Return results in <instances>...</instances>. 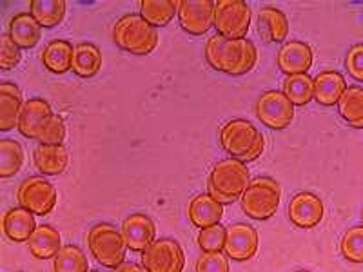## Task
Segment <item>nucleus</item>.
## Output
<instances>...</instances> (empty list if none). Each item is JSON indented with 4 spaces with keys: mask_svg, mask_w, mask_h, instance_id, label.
Returning <instances> with one entry per match:
<instances>
[{
    "mask_svg": "<svg viewBox=\"0 0 363 272\" xmlns=\"http://www.w3.org/2000/svg\"><path fill=\"white\" fill-rule=\"evenodd\" d=\"M284 95L294 106H307L314 98V79L309 74H291L284 82Z\"/></svg>",
    "mask_w": 363,
    "mask_h": 272,
    "instance_id": "c756f323",
    "label": "nucleus"
},
{
    "mask_svg": "<svg viewBox=\"0 0 363 272\" xmlns=\"http://www.w3.org/2000/svg\"><path fill=\"white\" fill-rule=\"evenodd\" d=\"M194 268L196 272H229V258L223 252H202Z\"/></svg>",
    "mask_w": 363,
    "mask_h": 272,
    "instance_id": "c9c22d12",
    "label": "nucleus"
},
{
    "mask_svg": "<svg viewBox=\"0 0 363 272\" xmlns=\"http://www.w3.org/2000/svg\"><path fill=\"white\" fill-rule=\"evenodd\" d=\"M2 227H4V234L15 244L29 242V238L37 231L35 215H31L29 210L22 209V207L9 209L2 218Z\"/></svg>",
    "mask_w": 363,
    "mask_h": 272,
    "instance_id": "a211bd4d",
    "label": "nucleus"
},
{
    "mask_svg": "<svg viewBox=\"0 0 363 272\" xmlns=\"http://www.w3.org/2000/svg\"><path fill=\"white\" fill-rule=\"evenodd\" d=\"M345 66L349 74L356 82H363V44L352 45L345 58Z\"/></svg>",
    "mask_w": 363,
    "mask_h": 272,
    "instance_id": "4c0bfd02",
    "label": "nucleus"
},
{
    "mask_svg": "<svg viewBox=\"0 0 363 272\" xmlns=\"http://www.w3.org/2000/svg\"><path fill=\"white\" fill-rule=\"evenodd\" d=\"M249 183H251V176H249L247 165L236 158H225L218 162L207 180L209 194L222 205L242 200Z\"/></svg>",
    "mask_w": 363,
    "mask_h": 272,
    "instance_id": "f03ea898",
    "label": "nucleus"
},
{
    "mask_svg": "<svg viewBox=\"0 0 363 272\" xmlns=\"http://www.w3.org/2000/svg\"><path fill=\"white\" fill-rule=\"evenodd\" d=\"M55 113L51 111L50 102H45L44 98H29L26 100L22 106L21 120H18V131L31 140H38L40 132L44 131L45 125L50 124V120L53 118Z\"/></svg>",
    "mask_w": 363,
    "mask_h": 272,
    "instance_id": "ddd939ff",
    "label": "nucleus"
},
{
    "mask_svg": "<svg viewBox=\"0 0 363 272\" xmlns=\"http://www.w3.org/2000/svg\"><path fill=\"white\" fill-rule=\"evenodd\" d=\"M33 160L37 169L48 176H57L67 169L69 154L64 145L38 144L33 151Z\"/></svg>",
    "mask_w": 363,
    "mask_h": 272,
    "instance_id": "6ab92c4d",
    "label": "nucleus"
},
{
    "mask_svg": "<svg viewBox=\"0 0 363 272\" xmlns=\"http://www.w3.org/2000/svg\"><path fill=\"white\" fill-rule=\"evenodd\" d=\"M113 38L122 50L144 57L157 47L158 31L142 15L131 13V15H125L116 21Z\"/></svg>",
    "mask_w": 363,
    "mask_h": 272,
    "instance_id": "20e7f679",
    "label": "nucleus"
},
{
    "mask_svg": "<svg viewBox=\"0 0 363 272\" xmlns=\"http://www.w3.org/2000/svg\"><path fill=\"white\" fill-rule=\"evenodd\" d=\"M113 272H149L144 265L136 264H122L120 267H116Z\"/></svg>",
    "mask_w": 363,
    "mask_h": 272,
    "instance_id": "58836bf2",
    "label": "nucleus"
},
{
    "mask_svg": "<svg viewBox=\"0 0 363 272\" xmlns=\"http://www.w3.org/2000/svg\"><path fill=\"white\" fill-rule=\"evenodd\" d=\"M53 260L55 272H89L86 254L77 245H64Z\"/></svg>",
    "mask_w": 363,
    "mask_h": 272,
    "instance_id": "2f4dec72",
    "label": "nucleus"
},
{
    "mask_svg": "<svg viewBox=\"0 0 363 272\" xmlns=\"http://www.w3.org/2000/svg\"><path fill=\"white\" fill-rule=\"evenodd\" d=\"M313 50L311 45L301 40L285 42L278 51L277 62L278 67L284 71L287 76L291 74H307L313 66Z\"/></svg>",
    "mask_w": 363,
    "mask_h": 272,
    "instance_id": "2eb2a0df",
    "label": "nucleus"
},
{
    "mask_svg": "<svg viewBox=\"0 0 363 272\" xmlns=\"http://www.w3.org/2000/svg\"><path fill=\"white\" fill-rule=\"evenodd\" d=\"M28 245L33 258L50 260V258H55L62 249V238H60L57 229H53L51 225H40L37 227L33 236L29 238Z\"/></svg>",
    "mask_w": 363,
    "mask_h": 272,
    "instance_id": "b1692460",
    "label": "nucleus"
},
{
    "mask_svg": "<svg viewBox=\"0 0 363 272\" xmlns=\"http://www.w3.org/2000/svg\"><path fill=\"white\" fill-rule=\"evenodd\" d=\"M8 35L21 50H31L40 40L42 28L31 13H18L9 22Z\"/></svg>",
    "mask_w": 363,
    "mask_h": 272,
    "instance_id": "4be33fe9",
    "label": "nucleus"
},
{
    "mask_svg": "<svg viewBox=\"0 0 363 272\" xmlns=\"http://www.w3.org/2000/svg\"><path fill=\"white\" fill-rule=\"evenodd\" d=\"M281 200V187L277 180L260 176L251 180L242 196V209L252 220H269L277 215Z\"/></svg>",
    "mask_w": 363,
    "mask_h": 272,
    "instance_id": "423d86ee",
    "label": "nucleus"
},
{
    "mask_svg": "<svg viewBox=\"0 0 363 272\" xmlns=\"http://www.w3.org/2000/svg\"><path fill=\"white\" fill-rule=\"evenodd\" d=\"M223 216V205L216 202L211 194H199L189 203V220L194 227L207 229L218 225Z\"/></svg>",
    "mask_w": 363,
    "mask_h": 272,
    "instance_id": "412c9836",
    "label": "nucleus"
},
{
    "mask_svg": "<svg viewBox=\"0 0 363 272\" xmlns=\"http://www.w3.org/2000/svg\"><path fill=\"white\" fill-rule=\"evenodd\" d=\"M220 144L227 153L231 154V158L247 164V162L262 157L265 149V138L251 122L244 118H236L222 125Z\"/></svg>",
    "mask_w": 363,
    "mask_h": 272,
    "instance_id": "7ed1b4c3",
    "label": "nucleus"
},
{
    "mask_svg": "<svg viewBox=\"0 0 363 272\" xmlns=\"http://www.w3.org/2000/svg\"><path fill=\"white\" fill-rule=\"evenodd\" d=\"M29 13L40 24V28H55L64 21L66 2L64 0H31Z\"/></svg>",
    "mask_w": 363,
    "mask_h": 272,
    "instance_id": "c85d7f7f",
    "label": "nucleus"
},
{
    "mask_svg": "<svg viewBox=\"0 0 363 272\" xmlns=\"http://www.w3.org/2000/svg\"><path fill=\"white\" fill-rule=\"evenodd\" d=\"M340 116L354 129H363V87L349 86L338 102Z\"/></svg>",
    "mask_w": 363,
    "mask_h": 272,
    "instance_id": "bb28decb",
    "label": "nucleus"
},
{
    "mask_svg": "<svg viewBox=\"0 0 363 272\" xmlns=\"http://www.w3.org/2000/svg\"><path fill=\"white\" fill-rule=\"evenodd\" d=\"M178 22L186 33L203 35L215 26V2L213 0H182L178 6Z\"/></svg>",
    "mask_w": 363,
    "mask_h": 272,
    "instance_id": "9b49d317",
    "label": "nucleus"
},
{
    "mask_svg": "<svg viewBox=\"0 0 363 272\" xmlns=\"http://www.w3.org/2000/svg\"><path fill=\"white\" fill-rule=\"evenodd\" d=\"M178 6L180 2L174 0H142L140 15L153 28H164L178 15Z\"/></svg>",
    "mask_w": 363,
    "mask_h": 272,
    "instance_id": "cd10ccee",
    "label": "nucleus"
},
{
    "mask_svg": "<svg viewBox=\"0 0 363 272\" xmlns=\"http://www.w3.org/2000/svg\"><path fill=\"white\" fill-rule=\"evenodd\" d=\"M345 89V79L338 71H322L314 79V100L325 108L338 103Z\"/></svg>",
    "mask_w": 363,
    "mask_h": 272,
    "instance_id": "aec40b11",
    "label": "nucleus"
},
{
    "mask_svg": "<svg viewBox=\"0 0 363 272\" xmlns=\"http://www.w3.org/2000/svg\"><path fill=\"white\" fill-rule=\"evenodd\" d=\"M22 93L13 82L0 84V131L18 128L22 113Z\"/></svg>",
    "mask_w": 363,
    "mask_h": 272,
    "instance_id": "f3484780",
    "label": "nucleus"
},
{
    "mask_svg": "<svg viewBox=\"0 0 363 272\" xmlns=\"http://www.w3.org/2000/svg\"><path fill=\"white\" fill-rule=\"evenodd\" d=\"M362 220H363V212H362Z\"/></svg>",
    "mask_w": 363,
    "mask_h": 272,
    "instance_id": "79ce46f5",
    "label": "nucleus"
},
{
    "mask_svg": "<svg viewBox=\"0 0 363 272\" xmlns=\"http://www.w3.org/2000/svg\"><path fill=\"white\" fill-rule=\"evenodd\" d=\"M323 202L313 193H298L289 203V218L300 229H314L323 220Z\"/></svg>",
    "mask_w": 363,
    "mask_h": 272,
    "instance_id": "4468645a",
    "label": "nucleus"
},
{
    "mask_svg": "<svg viewBox=\"0 0 363 272\" xmlns=\"http://www.w3.org/2000/svg\"><path fill=\"white\" fill-rule=\"evenodd\" d=\"M21 62V47L9 38V35L0 37V67L4 71L15 69Z\"/></svg>",
    "mask_w": 363,
    "mask_h": 272,
    "instance_id": "e433bc0d",
    "label": "nucleus"
},
{
    "mask_svg": "<svg viewBox=\"0 0 363 272\" xmlns=\"http://www.w3.org/2000/svg\"><path fill=\"white\" fill-rule=\"evenodd\" d=\"M258 33L267 42H284L289 33V22L278 8H264L258 15Z\"/></svg>",
    "mask_w": 363,
    "mask_h": 272,
    "instance_id": "393cba45",
    "label": "nucleus"
},
{
    "mask_svg": "<svg viewBox=\"0 0 363 272\" xmlns=\"http://www.w3.org/2000/svg\"><path fill=\"white\" fill-rule=\"evenodd\" d=\"M252 13L244 0L215 2V28L225 38H245L249 33Z\"/></svg>",
    "mask_w": 363,
    "mask_h": 272,
    "instance_id": "0eeeda50",
    "label": "nucleus"
},
{
    "mask_svg": "<svg viewBox=\"0 0 363 272\" xmlns=\"http://www.w3.org/2000/svg\"><path fill=\"white\" fill-rule=\"evenodd\" d=\"M87 245L93 258L104 267L116 268L124 264L128 244L122 231L111 223H96L91 227L87 232Z\"/></svg>",
    "mask_w": 363,
    "mask_h": 272,
    "instance_id": "39448f33",
    "label": "nucleus"
},
{
    "mask_svg": "<svg viewBox=\"0 0 363 272\" xmlns=\"http://www.w3.org/2000/svg\"><path fill=\"white\" fill-rule=\"evenodd\" d=\"M74 47L67 40H51L42 51V64L55 74H64L73 69Z\"/></svg>",
    "mask_w": 363,
    "mask_h": 272,
    "instance_id": "5701e85b",
    "label": "nucleus"
},
{
    "mask_svg": "<svg viewBox=\"0 0 363 272\" xmlns=\"http://www.w3.org/2000/svg\"><path fill=\"white\" fill-rule=\"evenodd\" d=\"M122 234H124L128 249L135 252H144L149 245L155 242L157 236V227L155 222L149 216L142 215V212H135V215L128 216L122 223Z\"/></svg>",
    "mask_w": 363,
    "mask_h": 272,
    "instance_id": "dca6fc26",
    "label": "nucleus"
},
{
    "mask_svg": "<svg viewBox=\"0 0 363 272\" xmlns=\"http://www.w3.org/2000/svg\"><path fill=\"white\" fill-rule=\"evenodd\" d=\"M225 236H227V227L213 225L202 229L199 234V247L202 252H222L225 247Z\"/></svg>",
    "mask_w": 363,
    "mask_h": 272,
    "instance_id": "72a5a7b5",
    "label": "nucleus"
},
{
    "mask_svg": "<svg viewBox=\"0 0 363 272\" xmlns=\"http://www.w3.org/2000/svg\"><path fill=\"white\" fill-rule=\"evenodd\" d=\"M256 116L269 129L281 131L294 118V103L281 91H265L256 100Z\"/></svg>",
    "mask_w": 363,
    "mask_h": 272,
    "instance_id": "1a4fd4ad",
    "label": "nucleus"
},
{
    "mask_svg": "<svg viewBox=\"0 0 363 272\" xmlns=\"http://www.w3.org/2000/svg\"><path fill=\"white\" fill-rule=\"evenodd\" d=\"M102 67V53L95 44L89 42H80L74 45L73 57V73L82 76V79H91Z\"/></svg>",
    "mask_w": 363,
    "mask_h": 272,
    "instance_id": "a878e982",
    "label": "nucleus"
},
{
    "mask_svg": "<svg viewBox=\"0 0 363 272\" xmlns=\"http://www.w3.org/2000/svg\"><path fill=\"white\" fill-rule=\"evenodd\" d=\"M18 272H21V271H18Z\"/></svg>",
    "mask_w": 363,
    "mask_h": 272,
    "instance_id": "37998d69",
    "label": "nucleus"
},
{
    "mask_svg": "<svg viewBox=\"0 0 363 272\" xmlns=\"http://www.w3.org/2000/svg\"><path fill=\"white\" fill-rule=\"evenodd\" d=\"M17 200L18 205L29 210L31 215L45 216L50 215L57 205L58 194L51 181L42 176H31L26 178L18 186Z\"/></svg>",
    "mask_w": 363,
    "mask_h": 272,
    "instance_id": "6e6552de",
    "label": "nucleus"
},
{
    "mask_svg": "<svg viewBox=\"0 0 363 272\" xmlns=\"http://www.w3.org/2000/svg\"><path fill=\"white\" fill-rule=\"evenodd\" d=\"M296 272H309V271H296Z\"/></svg>",
    "mask_w": 363,
    "mask_h": 272,
    "instance_id": "ea45409f",
    "label": "nucleus"
},
{
    "mask_svg": "<svg viewBox=\"0 0 363 272\" xmlns=\"http://www.w3.org/2000/svg\"><path fill=\"white\" fill-rule=\"evenodd\" d=\"M142 265L149 272H182L186 265V254L180 244L171 238L155 239L142 252Z\"/></svg>",
    "mask_w": 363,
    "mask_h": 272,
    "instance_id": "9d476101",
    "label": "nucleus"
},
{
    "mask_svg": "<svg viewBox=\"0 0 363 272\" xmlns=\"http://www.w3.org/2000/svg\"><path fill=\"white\" fill-rule=\"evenodd\" d=\"M24 165V151L15 140H0V178H11L21 173Z\"/></svg>",
    "mask_w": 363,
    "mask_h": 272,
    "instance_id": "7c9ffc66",
    "label": "nucleus"
},
{
    "mask_svg": "<svg viewBox=\"0 0 363 272\" xmlns=\"http://www.w3.org/2000/svg\"><path fill=\"white\" fill-rule=\"evenodd\" d=\"M206 60L213 69L222 71L231 76L245 74L256 66L258 53L247 38H225L216 33L206 42Z\"/></svg>",
    "mask_w": 363,
    "mask_h": 272,
    "instance_id": "f257e3e1",
    "label": "nucleus"
},
{
    "mask_svg": "<svg viewBox=\"0 0 363 272\" xmlns=\"http://www.w3.org/2000/svg\"><path fill=\"white\" fill-rule=\"evenodd\" d=\"M64 140H66V124H64L62 116L53 115V118L40 132L37 142L45 145H64Z\"/></svg>",
    "mask_w": 363,
    "mask_h": 272,
    "instance_id": "f704fd0d",
    "label": "nucleus"
},
{
    "mask_svg": "<svg viewBox=\"0 0 363 272\" xmlns=\"http://www.w3.org/2000/svg\"><path fill=\"white\" fill-rule=\"evenodd\" d=\"M225 251L227 258L235 261H247L255 258L258 251V232L255 227L247 223H235V225L227 227L225 236Z\"/></svg>",
    "mask_w": 363,
    "mask_h": 272,
    "instance_id": "f8f14e48",
    "label": "nucleus"
},
{
    "mask_svg": "<svg viewBox=\"0 0 363 272\" xmlns=\"http://www.w3.org/2000/svg\"><path fill=\"white\" fill-rule=\"evenodd\" d=\"M340 249H342V254L347 261L363 264V225L351 227L349 231H345Z\"/></svg>",
    "mask_w": 363,
    "mask_h": 272,
    "instance_id": "473e14b6",
    "label": "nucleus"
},
{
    "mask_svg": "<svg viewBox=\"0 0 363 272\" xmlns=\"http://www.w3.org/2000/svg\"><path fill=\"white\" fill-rule=\"evenodd\" d=\"M89 272H99V271H89Z\"/></svg>",
    "mask_w": 363,
    "mask_h": 272,
    "instance_id": "a19ab883",
    "label": "nucleus"
}]
</instances>
